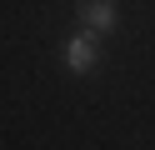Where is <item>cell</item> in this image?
Masks as SVG:
<instances>
[{"label":"cell","mask_w":155,"mask_h":150,"mask_svg":"<svg viewBox=\"0 0 155 150\" xmlns=\"http://www.w3.org/2000/svg\"><path fill=\"white\" fill-rule=\"evenodd\" d=\"M75 15H80V25L90 30V35H105V30L120 25V10H115V0H80L75 5Z\"/></svg>","instance_id":"obj_2"},{"label":"cell","mask_w":155,"mask_h":150,"mask_svg":"<svg viewBox=\"0 0 155 150\" xmlns=\"http://www.w3.org/2000/svg\"><path fill=\"white\" fill-rule=\"evenodd\" d=\"M60 60H65V70H75V75H85V70H95V60H100V40L85 30V35H70L60 45Z\"/></svg>","instance_id":"obj_1"}]
</instances>
